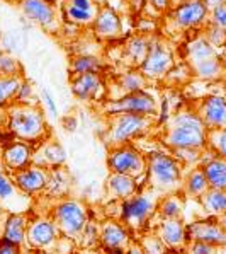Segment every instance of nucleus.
Here are the masks:
<instances>
[{"instance_id":"nucleus-32","label":"nucleus","mask_w":226,"mask_h":254,"mask_svg":"<svg viewBox=\"0 0 226 254\" xmlns=\"http://www.w3.org/2000/svg\"><path fill=\"white\" fill-rule=\"evenodd\" d=\"M208 190H209V183L199 166L192 167V169H189V173L184 174V183H182V191H181L182 194L190 198H201Z\"/></svg>"},{"instance_id":"nucleus-49","label":"nucleus","mask_w":226,"mask_h":254,"mask_svg":"<svg viewBox=\"0 0 226 254\" xmlns=\"http://www.w3.org/2000/svg\"><path fill=\"white\" fill-rule=\"evenodd\" d=\"M0 254H21V246L0 237Z\"/></svg>"},{"instance_id":"nucleus-20","label":"nucleus","mask_w":226,"mask_h":254,"mask_svg":"<svg viewBox=\"0 0 226 254\" xmlns=\"http://www.w3.org/2000/svg\"><path fill=\"white\" fill-rule=\"evenodd\" d=\"M33 198L26 196L21 193V190L14 183L12 174L2 166L0 162V205L7 210V212H27L29 206L27 201Z\"/></svg>"},{"instance_id":"nucleus-55","label":"nucleus","mask_w":226,"mask_h":254,"mask_svg":"<svg viewBox=\"0 0 226 254\" xmlns=\"http://www.w3.org/2000/svg\"><path fill=\"white\" fill-rule=\"evenodd\" d=\"M102 254H126V249H107L102 251Z\"/></svg>"},{"instance_id":"nucleus-14","label":"nucleus","mask_w":226,"mask_h":254,"mask_svg":"<svg viewBox=\"0 0 226 254\" xmlns=\"http://www.w3.org/2000/svg\"><path fill=\"white\" fill-rule=\"evenodd\" d=\"M70 89L73 96L84 103L99 101L102 104L107 99L102 73H82V75L70 77Z\"/></svg>"},{"instance_id":"nucleus-27","label":"nucleus","mask_w":226,"mask_h":254,"mask_svg":"<svg viewBox=\"0 0 226 254\" xmlns=\"http://www.w3.org/2000/svg\"><path fill=\"white\" fill-rule=\"evenodd\" d=\"M27 224H29V213L27 212L7 213L2 232H0V237L9 242H14V244H17L22 248V246L26 244Z\"/></svg>"},{"instance_id":"nucleus-38","label":"nucleus","mask_w":226,"mask_h":254,"mask_svg":"<svg viewBox=\"0 0 226 254\" xmlns=\"http://www.w3.org/2000/svg\"><path fill=\"white\" fill-rule=\"evenodd\" d=\"M99 241H100V225L97 222H89L85 225L84 232L80 234V237L77 239L80 248L84 249H89V248H93V246H99Z\"/></svg>"},{"instance_id":"nucleus-25","label":"nucleus","mask_w":226,"mask_h":254,"mask_svg":"<svg viewBox=\"0 0 226 254\" xmlns=\"http://www.w3.org/2000/svg\"><path fill=\"white\" fill-rule=\"evenodd\" d=\"M72 188H73V179L70 171L65 166L54 167V169H49L48 186H46L43 196H46L51 203L63 200V198H68L72 194Z\"/></svg>"},{"instance_id":"nucleus-45","label":"nucleus","mask_w":226,"mask_h":254,"mask_svg":"<svg viewBox=\"0 0 226 254\" xmlns=\"http://www.w3.org/2000/svg\"><path fill=\"white\" fill-rule=\"evenodd\" d=\"M172 2L174 0H145V10H153L157 15L169 14L172 10Z\"/></svg>"},{"instance_id":"nucleus-42","label":"nucleus","mask_w":226,"mask_h":254,"mask_svg":"<svg viewBox=\"0 0 226 254\" xmlns=\"http://www.w3.org/2000/svg\"><path fill=\"white\" fill-rule=\"evenodd\" d=\"M34 99H36V89H34L33 82L22 79L21 85H19V91L15 94L14 104H36Z\"/></svg>"},{"instance_id":"nucleus-56","label":"nucleus","mask_w":226,"mask_h":254,"mask_svg":"<svg viewBox=\"0 0 226 254\" xmlns=\"http://www.w3.org/2000/svg\"><path fill=\"white\" fill-rule=\"evenodd\" d=\"M218 220H220V224L223 225V229L226 230V213L221 215V217H218Z\"/></svg>"},{"instance_id":"nucleus-40","label":"nucleus","mask_w":226,"mask_h":254,"mask_svg":"<svg viewBox=\"0 0 226 254\" xmlns=\"http://www.w3.org/2000/svg\"><path fill=\"white\" fill-rule=\"evenodd\" d=\"M138 242L141 244L145 254H167L169 253V249L163 246V242L160 241L153 232L141 234V237L138 239Z\"/></svg>"},{"instance_id":"nucleus-6","label":"nucleus","mask_w":226,"mask_h":254,"mask_svg":"<svg viewBox=\"0 0 226 254\" xmlns=\"http://www.w3.org/2000/svg\"><path fill=\"white\" fill-rule=\"evenodd\" d=\"M49 217L58 225L61 236L70 241H77L84 232L85 225L90 222V210L84 200L68 196L51 203Z\"/></svg>"},{"instance_id":"nucleus-36","label":"nucleus","mask_w":226,"mask_h":254,"mask_svg":"<svg viewBox=\"0 0 226 254\" xmlns=\"http://www.w3.org/2000/svg\"><path fill=\"white\" fill-rule=\"evenodd\" d=\"M24 77H5L0 75V108H9L14 104L15 94Z\"/></svg>"},{"instance_id":"nucleus-44","label":"nucleus","mask_w":226,"mask_h":254,"mask_svg":"<svg viewBox=\"0 0 226 254\" xmlns=\"http://www.w3.org/2000/svg\"><path fill=\"white\" fill-rule=\"evenodd\" d=\"M204 38L208 40L211 45L216 48V46H225L226 45V31L221 29V27L214 26V24H208L206 27Z\"/></svg>"},{"instance_id":"nucleus-23","label":"nucleus","mask_w":226,"mask_h":254,"mask_svg":"<svg viewBox=\"0 0 226 254\" xmlns=\"http://www.w3.org/2000/svg\"><path fill=\"white\" fill-rule=\"evenodd\" d=\"M65 162H67V152L53 136H48L34 147L33 164H36V166H41L45 169H54V167L65 166Z\"/></svg>"},{"instance_id":"nucleus-16","label":"nucleus","mask_w":226,"mask_h":254,"mask_svg":"<svg viewBox=\"0 0 226 254\" xmlns=\"http://www.w3.org/2000/svg\"><path fill=\"white\" fill-rule=\"evenodd\" d=\"M33 161H34V145L22 142V140H14L9 145L0 148V162H2V166L10 174L27 169L29 166H33Z\"/></svg>"},{"instance_id":"nucleus-17","label":"nucleus","mask_w":226,"mask_h":254,"mask_svg":"<svg viewBox=\"0 0 226 254\" xmlns=\"http://www.w3.org/2000/svg\"><path fill=\"white\" fill-rule=\"evenodd\" d=\"M151 232L163 242L169 251H184L189 244L187 239V227L184 220H172V218H158V224Z\"/></svg>"},{"instance_id":"nucleus-50","label":"nucleus","mask_w":226,"mask_h":254,"mask_svg":"<svg viewBox=\"0 0 226 254\" xmlns=\"http://www.w3.org/2000/svg\"><path fill=\"white\" fill-rule=\"evenodd\" d=\"M126 254H145V251H143V248H141V244H139L138 241H133L131 242V246L126 249Z\"/></svg>"},{"instance_id":"nucleus-26","label":"nucleus","mask_w":226,"mask_h":254,"mask_svg":"<svg viewBox=\"0 0 226 254\" xmlns=\"http://www.w3.org/2000/svg\"><path fill=\"white\" fill-rule=\"evenodd\" d=\"M199 167L204 173L206 179H208L209 188H213V190H226V159L220 157V155H216L208 148V157L202 154Z\"/></svg>"},{"instance_id":"nucleus-1","label":"nucleus","mask_w":226,"mask_h":254,"mask_svg":"<svg viewBox=\"0 0 226 254\" xmlns=\"http://www.w3.org/2000/svg\"><path fill=\"white\" fill-rule=\"evenodd\" d=\"M209 130L194 109H177L163 127L160 140L170 150L179 148H208Z\"/></svg>"},{"instance_id":"nucleus-31","label":"nucleus","mask_w":226,"mask_h":254,"mask_svg":"<svg viewBox=\"0 0 226 254\" xmlns=\"http://www.w3.org/2000/svg\"><path fill=\"white\" fill-rule=\"evenodd\" d=\"M185 200L182 193H172L160 196L157 206L158 218H172V220H184Z\"/></svg>"},{"instance_id":"nucleus-41","label":"nucleus","mask_w":226,"mask_h":254,"mask_svg":"<svg viewBox=\"0 0 226 254\" xmlns=\"http://www.w3.org/2000/svg\"><path fill=\"white\" fill-rule=\"evenodd\" d=\"M174 154V157L177 159L182 166H192L196 167L194 164L199 166L201 159H202V154L204 150H197V148H179V150H170Z\"/></svg>"},{"instance_id":"nucleus-5","label":"nucleus","mask_w":226,"mask_h":254,"mask_svg":"<svg viewBox=\"0 0 226 254\" xmlns=\"http://www.w3.org/2000/svg\"><path fill=\"white\" fill-rule=\"evenodd\" d=\"M155 125H157V121L151 116L130 115V113L111 116L106 130H104L102 142L106 143L107 148L133 143L135 140L150 133L155 128Z\"/></svg>"},{"instance_id":"nucleus-22","label":"nucleus","mask_w":226,"mask_h":254,"mask_svg":"<svg viewBox=\"0 0 226 254\" xmlns=\"http://www.w3.org/2000/svg\"><path fill=\"white\" fill-rule=\"evenodd\" d=\"M196 111L209 131L226 128V97L218 94L204 97Z\"/></svg>"},{"instance_id":"nucleus-4","label":"nucleus","mask_w":226,"mask_h":254,"mask_svg":"<svg viewBox=\"0 0 226 254\" xmlns=\"http://www.w3.org/2000/svg\"><path fill=\"white\" fill-rule=\"evenodd\" d=\"M160 196L150 188H141L135 196L123 201H116L118 213L114 218L123 222L133 234L148 232V225L157 217V206Z\"/></svg>"},{"instance_id":"nucleus-47","label":"nucleus","mask_w":226,"mask_h":254,"mask_svg":"<svg viewBox=\"0 0 226 254\" xmlns=\"http://www.w3.org/2000/svg\"><path fill=\"white\" fill-rule=\"evenodd\" d=\"M184 254H218V248L206 242H189L184 249Z\"/></svg>"},{"instance_id":"nucleus-21","label":"nucleus","mask_w":226,"mask_h":254,"mask_svg":"<svg viewBox=\"0 0 226 254\" xmlns=\"http://www.w3.org/2000/svg\"><path fill=\"white\" fill-rule=\"evenodd\" d=\"M48 178L49 169H45V167L36 166V164L12 174L14 183L21 190V193H24L29 198H36L45 193L46 186H48Z\"/></svg>"},{"instance_id":"nucleus-7","label":"nucleus","mask_w":226,"mask_h":254,"mask_svg":"<svg viewBox=\"0 0 226 254\" xmlns=\"http://www.w3.org/2000/svg\"><path fill=\"white\" fill-rule=\"evenodd\" d=\"M100 111L102 115H106L107 118L116 115H143V116H151L157 118L160 113V106L157 97L151 92H148L146 89L138 92L124 94L121 97H112V99H106L100 104Z\"/></svg>"},{"instance_id":"nucleus-18","label":"nucleus","mask_w":226,"mask_h":254,"mask_svg":"<svg viewBox=\"0 0 226 254\" xmlns=\"http://www.w3.org/2000/svg\"><path fill=\"white\" fill-rule=\"evenodd\" d=\"M135 241L133 232L119 222L118 218H107L100 224V241L99 248L102 251L107 249H128Z\"/></svg>"},{"instance_id":"nucleus-33","label":"nucleus","mask_w":226,"mask_h":254,"mask_svg":"<svg viewBox=\"0 0 226 254\" xmlns=\"http://www.w3.org/2000/svg\"><path fill=\"white\" fill-rule=\"evenodd\" d=\"M216 57V48L206 40L204 36H197L194 40L187 41L185 45V60L189 65L199 64L202 60Z\"/></svg>"},{"instance_id":"nucleus-13","label":"nucleus","mask_w":226,"mask_h":254,"mask_svg":"<svg viewBox=\"0 0 226 254\" xmlns=\"http://www.w3.org/2000/svg\"><path fill=\"white\" fill-rule=\"evenodd\" d=\"M61 21L77 27H90L100 5L95 0H63L58 5Z\"/></svg>"},{"instance_id":"nucleus-48","label":"nucleus","mask_w":226,"mask_h":254,"mask_svg":"<svg viewBox=\"0 0 226 254\" xmlns=\"http://www.w3.org/2000/svg\"><path fill=\"white\" fill-rule=\"evenodd\" d=\"M0 45H2V50H5V52H10V53H15L17 52V38H15V34L12 31H9V33H3L2 38H0Z\"/></svg>"},{"instance_id":"nucleus-9","label":"nucleus","mask_w":226,"mask_h":254,"mask_svg":"<svg viewBox=\"0 0 226 254\" xmlns=\"http://www.w3.org/2000/svg\"><path fill=\"white\" fill-rule=\"evenodd\" d=\"M174 65L175 58L169 43L158 34H153L150 38V46H148L145 60L141 62V65L138 68L141 70V73L150 82H157L165 80L167 73L174 68Z\"/></svg>"},{"instance_id":"nucleus-46","label":"nucleus","mask_w":226,"mask_h":254,"mask_svg":"<svg viewBox=\"0 0 226 254\" xmlns=\"http://www.w3.org/2000/svg\"><path fill=\"white\" fill-rule=\"evenodd\" d=\"M209 24H214L226 31V2L209 10Z\"/></svg>"},{"instance_id":"nucleus-59","label":"nucleus","mask_w":226,"mask_h":254,"mask_svg":"<svg viewBox=\"0 0 226 254\" xmlns=\"http://www.w3.org/2000/svg\"><path fill=\"white\" fill-rule=\"evenodd\" d=\"M9 2H19V0H9Z\"/></svg>"},{"instance_id":"nucleus-11","label":"nucleus","mask_w":226,"mask_h":254,"mask_svg":"<svg viewBox=\"0 0 226 254\" xmlns=\"http://www.w3.org/2000/svg\"><path fill=\"white\" fill-rule=\"evenodd\" d=\"M167 19L179 31L197 29L208 22L209 7L204 3V0H181L167 14Z\"/></svg>"},{"instance_id":"nucleus-53","label":"nucleus","mask_w":226,"mask_h":254,"mask_svg":"<svg viewBox=\"0 0 226 254\" xmlns=\"http://www.w3.org/2000/svg\"><path fill=\"white\" fill-rule=\"evenodd\" d=\"M225 2H226V0H204V3L209 7V10L214 9L216 5H220V3H225Z\"/></svg>"},{"instance_id":"nucleus-30","label":"nucleus","mask_w":226,"mask_h":254,"mask_svg":"<svg viewBox=\"0 0 226 254\" xmlns=\"http://www.w3.org/2000/svg\"><path fill=\"white\" fill-rule=\"evenodd\" d=\"M148 80L145 75L141 73L139 68H128L126 72L116 75L114 80V87L119 89L118 97L124 96V94H131V92H138L148 87ZM112 99V97H111Z\"/></svg>"},{"instance_id":"nucleus-24","label":"nucleus","mask_w":226,"mask_h":254,"mask_svg":"<svg viewBox=\"0 0 226 254\" xmlns=\"http://www.w3.org/2000/svg\"><path fill=\"white\" fill-rule=\"evenodd\" d=\"M141 188H145V186H143L138 179L131 178V176L109 173L106 179V193L112 203L123 201V200H128V198L135 196Z\"/></svg>"},{"instance_id":"nucleus-54","label":"nucleus","mask_w":226,"mask_h":254,"mask_svg":"<svg viewBox=\"0 0 226 254\" xmlns=\"http://www.w3.org/2000/svg\"><path fill=\"white\" fill-rule=\"evenodd\" d=\"M7 210L3 208L2 205H0V232H2V227H3V222H5V217H7Z\"/></svg>"},{"instance_id":"nucleus-2","label":"nucleus","mask_w":226,"mask_h":254,"mask_svg":"<svg viewBox=\"0 0 226 254\" xmlns=\"http://www.w3.org/2000/svg\"><path fill=\"white\" fill-rule=\"evenodd\" d=\"M146 161V188L155 191L158 196L181 193L182 183H184V166L174 157L172 152H148Z\"/></svg>"},{"instance_id":"nucleus-34","label":"nucleus","mask_w":226,"mask_h":254,"mask_svg":"<svg viewBox=\"0 0 226 254\" xmlns=\"http://www.w3.org/2000/svg\"><path fill=\"white\" fill-rule=\"evenodd\" d=\"M199 203L209 217H221L226 213V190H213L209 188L199 198Z\"/></svg>"},{"instance_id":"nucleus-28","label":"nucleus","mask_w":226,"mask_h":254,"mask_svg":"<svg viewBox=\"0 0 226 254\" xmlns=\"http://www.w3.org/2000/svg\"><path fill=\"white\" fill-rule=\"evenodd\" d=\"M150 38L148 34L136 33L135 36L128 38V41L123 46V57L126 60L128 68H138L141 62L145 60L150 46Z\"/></svg>"},{"instance_id":"nucleus-37","label":"nucleus","mask_w":226,"mask_h":254,"mask_svg":"<svg viewBox=\"0 0 226 254\" xmlns=\"http://www.w3.org/2000/svg\"><path fill=\"white\" fill-rule=\"evenodd\" d=\"M0 75L24 77V67L14 53L0 50Z\"/></svg>"},{"instance_id":"nucleus-29","label":"nucleus","mask_w":226,"mask_h":254,"mask_svg":"<svg viewBox=\"0 0 226 254\" xmlns=\"http://www.w3.org/2000/svg\"><path fill=\"white\" fill-rule=\"evenodd\" d=\"M107 68L104 60L97 53H77L72 57L68 65L70 77L82 73H102Z\"/></svg>"},{"instance_id":"nucleus-35","label":"nucleus","mask_w":226,"mask_h":254,"mask_svg":"<svg viewBox=\"0 0 226 254\" xmlns=\"http://www.w3.org/2000/svg\"><path fill=\"white\" fill-rule=\"evenodd\" d=\"M190 70H192V73L197 79L213 80L221 75V72H223V64H221V60L218 57H213V58H208V60L199 62V64L190 65Z\"/></svg>"},{"instance_id":"nucleus-19","label":"nucleus","mask_w":226,"mask_h":254,"mask_svg":"<svg viewBox=\"0 0 226 254\" xmlns=\"http://www.w3.org/2000/svg\"><path fill=\"white\" fill-rule=\"evenodd\" d=\"M90 27L97 40L114 41L123 34V19L111 5H100Z\"/></svg>"},{"instance_id":"nucleus-39","label":"nucleus","mask_w":226,"mask_h":254,"mask_svg":"<svg viewBox=\"0 0 226 254\" xmlns=\"http://www.w3.org/2000/svg\"><path fill=\"white\" fill-rule=\"evenodd\" d=\"M208 148L216 155L226 159V128L211 130L208 133Z\"/></svg>"},{"instance_id":"nucleus-57","label":"nucleus","mask_w":226,"mask_h":254,"mask_svg":"<svg viewBox=\"0 0 226 254\" xmlns=\"http://www.w3.org/2000/svg\"><path fill=\"white\" fill-rule=\"evenodd\" d=\"M218 254H226V244L221 246V248H218Z\"/></svg>"},{"instance_id":"nucleus-12","label":"nucleus","mask_w":226,"mask_h":254,"mask_svg":"<svg viewBox=\"0 0 226 254\" xmlns=\"http://www.w3.org/2000/svg\"><path fill=\"white\" fill-rule=\"evenodd\" d=\"M63 239L58 225L49 215H36V217H29V224H27V236L26 244L31 249H38V251H46L49 248H54L58 241Z\"/></svg>"},{"instance_id":"nucleus-43","label":"nucleus","mask_w":226,"mask_h":254,"mask_svg":"<svg viewBox=\"0 0 226 254\" xmlns=\"http://www.w3.org/2000/svg\"><path fill=\"white\" fill-rule=\"evenodd\" d=\"M40 99H41V104H43V109L51 116L53 120H58L60 118V109H58V104H56V99H54L53 92L49 89L43 87L40 91Z\"/></svg>"},{"instance_id":"nucleus-52","label":"nucleus","mask_w":226,"mask_h":254,"mask_svg":"<svg viewBox=\"0 0 226 254\" xmlns=\"http://www.w3.org/2000/svg\"><path fill=\"white\" fill-rule=\"evenodd\" d=\"M63 125H65V128L68 127V131H75V128H77V120L68 118V120H65V121H63Z\"/></svg>"},{"instance_id":"nucleus-61","label":"nucleus","mask_w":226,"mask_h":254,"mask_svg":"<svg viewBox=\"0 0 226 254\" xmlns=\"http://www.w3.org/2000/svg\"><path fill=\"white\" fill-rule=\"evenodd\" d=\"M2 131H3V128H0V133H2Z\"/></svg>"},{"instance_id":"nucleus-51","label":"nucleus","mask_w":226,"mask_h":254,"mask_svg":"<svg viewBox=\"0 0 226 254\" xmlns=\"http://www.w3.org/2000/svg\"><path fill=\"white\" fill-rule=\"evenodd\" d=\"M7 121H9L7 108H0V128H7Z\"/></svg>"},{"instance_id":"nucleus-3","label":"nucleus","mask_w":226,"mask_h":254,"mask_svg":"<svg viewBox=\"0 0 226 254\" xmlns=\"http://www.w3.org/2000/svg\"><path fill=\"white\" fill-rule=\"evenodd\" d=\"M7 113H9L7 130L17 140L36 147L43 140L51 136L46 113L40 108V104H12L7 108Z\"/></svg>"},{"instance_id":"nucleus-58","label":"nucleus","mask_w":226,"mask_h":254,"mask_svg":"<svg viewBox=\"0 0 226 254\" xmlns=\"http://www.w3.org/2000/svg\"><path fill=\"white\" fill-rule=\"evenodd\" d=\"M49 3H53V5H60L61 2H63V0H48Z\"/></svg>"},{"instance_id":"nucleus-15","label":"nucleus","mask_w":226,"mask_h":254,"mask_svg":"<svg viewBox=\"0 0 226 254\" xmlns=\"http://www.w3.org/2000/svg\"><path fill=\"white\" fill-rule=\"evenodd\" d=\"M185 227L189 242H206L216 248L226 244V230L216 217L199 218V220L185 224Z\"/></svg>"},{"instance_id":"nucleus-8","label":"nucleus","mask_w":226,"mask_h":254,"mask_svg":"<svg viewBox=\"0 0 226 254\" xmlns=\"http://www.w3.org/2000/svg\"><path fill=\"white\" fill-rule=\"evenodd\" d=\"M106 162L109 173L131 176V178L138 179L139 183L145 181L148 167L146 154L139 150L135 143L109 148Z\"/></svg>"},{"instance_id":"nucleus-60","label":"nucleus","mask_w":226,"mask_h":254,"mask_svg":"<svg viewBox=\"0 0 226 254\" xmlns=\"http://www.w3.org/2000/svg\"><path fill=\"white\" fill-rule=\"evenodd\" d=\"M2 34H3V33H2V29H0V38H2Z\"/></svg>"},{"instance_id":"nucleus-10","label":"nucleus","mask_w":226,"mask_h":254,"mask_svg":"<svg viewBox=\"0 0 226 254\" xmlns=\"http://www.w3.org/2000/svg\"><path fill=\"white\" fill-rule=\"evenodd\" d=\"M17 5L22 17L29 21V24L41 27L46 33L56 34L63 27L60 9L48 0H19Z\"/></svg>"}]
</instances>
